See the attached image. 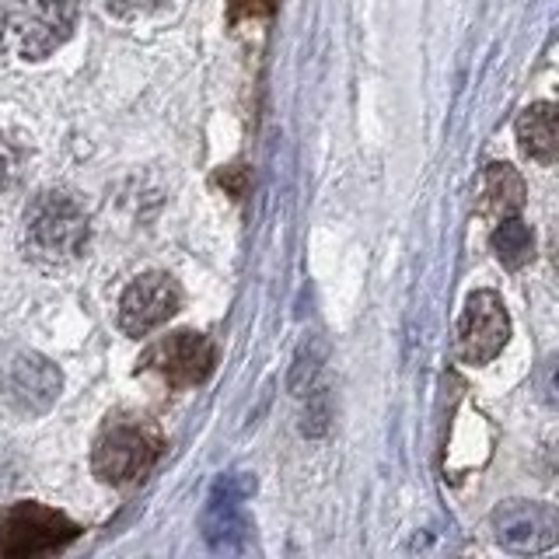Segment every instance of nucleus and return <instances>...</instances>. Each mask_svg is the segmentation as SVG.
Segmentation results:
<instances>
[{
    "label": "nucleus",
    "instance_id": "nucleus-1",
    "mask_svg": "<svg viewBox=\"0 0 559 559\" xmlns=\"http://www.w3.org/2000/svg\"><path fill=\"white\" fill-rule=\"evenodd\" d=\"M162 451H165V437L151 416L122 413L102 427L92 448V468L109 486H133L154 468Z\"/></svg>",
    "mask_w": 559,
    "mask_h": 559
},
{
    "label": "nucleus",
    "instance_id": "nucleus-2",
    "mask_svg": "<svg viewBox=\"0 0 559 559\" xmlns=\"http://www.w3.org/2000/svg\"><path fill=\"white\" fill-rule=\"evenodd\" d=\"M87 214L81 200L67 189H46L32 200L25 214V249L32 259L63 266L87 245Z\"/></svg>",
    "mask_w": 559,
    "mask_h": 559
},
{
    "label": "nucleus",
    "instance_id": "nucleus-3",
    "mask_svg": "<svg viewBox=\"0 0 559 559\" xmlns=\"http://www.w3.org/2000/svg\"><path fill=\"white\" fill-rule=\"evenodd\" d=\"M78 25L74 0H0V35L22 60H46Z\"/></svg>",
    "mask_w": 559,
    "mask_h": 559
},
{
    "label": "nucleus",
    "instance_id": "nucleus-4",
    "mask_svg": "<svg viewBox=\"0 0 559 559\" xmlns=\"http://www.w3.org/2000/svg\"><path fill=\"white\" fill-rule=\"evenodd\" d=\"M78 535H81L78 524L46 503L22 500L0 514V556L8 559L60 552Z\"/></svg>",
    "mask_w": 559,
    "mask_h": 559
},
{
    "label": "nucleus",
    "instance_id": "nucleus-5",
    "mask_svg": "<svg viewBox=\"0 0 559 559\" xmlns=\"http://www.w3.org/2000/svg\"><path fill=\"white\" fill-rule=\"evenodd\" d=\"M140 364L154 371L157 378H165L171 389H192V384H203L217 364V349L200 332H171V336L157 340Z\"/></svg>",
    "mask_w": 559,
    "mask_h": 559
},
{
    "label": "nucleus",
    "instance_id": "nucleus-6",
    "mask_svg": "<svg viewBox=\"0 0 559 559\" xmlns=\"http://www.w3.org/2000/svg\"><path fill=\"white\" fill-rule=\"evenodd\" d=\"M507 336H511V319H507L503 301L493 290H476L465 301V311L459 319L454 354L465 364H486L507 346Z\"/></svg>",
    "mask_w": 559,
    "mask_h": 559
},
{
    "label": "nucleus",
    "instance_id": "nucleus-7",
    "mask_svg": "<svg viewBox=\"0 0 559 559\" xmlns=\"http://www.w3.org/2000/svg\"><path fill=\"white\" fill-rule=\"evenodd\" d=\"M179 301H182V294L168 273H144L122 290L116 322L127 336L140 340V336H147V332H154L157 325H165L171 314L179 311Z\"/></svg>",
    "mask_w": 559,
    "mask_h": 559
},
{
    "label": "nucleus",
    "instance_id": "nucleus-8",
    "mask_svg": "<svg viewBox=\"0 0 559 559\" xmlns=\"http://www.w3.org/2000/svg\"><path fill=\"white\" fill-rule=\"evenodd\" d=\"M489 524L500 546L511 552H546L559 542V511L549 503L507 500L493 511Z\"/></svg>",
    "mask_w": 559,
    "mask_h": 559
},
{
    "label": "nucleus",
    "instance_id": "nucleus-9",
    "mask_svg": "<svg viewBox=\"0 0 559 559\" xmlns=\"http://www.w3.org/2000/svg\"><path fill=\"white\" fill-rule=\"evenodd\" d=\"M63 392V374L43 354H17L4 371V399L17 413L39 416Z\"/></svg>",
    "mask_w": 559,
    "mask_h": 559
},
{
    "label": "nucleus",
    "instance_id": "nucleus-10",
    "mask_svg": "<svg viewBox=\"0 0 559 559\" xmlns=\"http://www.w3.org/2000/svg\"><path fill=\"white\" fill-rule=\"evenodd\" d=\"M524 192L528 189H524V179L518 168H511L507 162L486 165L476 182V210L483 217L503 221V217L521 214L524 210Z\"/></svg>",
    "mask_w": 559,
    "mask_h": 559
},
{
    "label": "nucleus",
    "instance_id": "nucleus-11",
    "mask_svg": "<svg viewBox=\"0 0 559 559\" xmlns=\"http://www.w3.org/2000/svg\"><path fill=\"white\" fill-rule=\"evenodd\" d=\"M521 151L542 165L559 162V102H538L518 119Z\"/></svg>",
    "mask_w": 559,
    "mask_h": 559
},
{
    "label": "nucleus",
    "instance_id": "nucleus-12",
    "mask_svg": "<svg viewBox=\"0 0 559 559\" xmlns=\"http://www.w3.org/2000/svg\"><path fill=\"white\" fill-rule=\"evenodd\" d=\"M493 252L507 270H521L535 259V235L532 227L521 221V214H511L497 221L493 227Z\"/></svg>",
    "mask_w": 559,
    "mask_h": 559
},
{
    "label": "nucleus",
    "instance_id": "nucleus-13",
    "mask_svg": "<svg viewBox=\"0 0 559 559\" xmlns=\"http://www.w3.org/2000/svg\"><path fill=\"white\" fill-rule=\"evenodd\" d=\"M22 171H25V151L0 130V197L22 182Z\"/></svg>",
    "mask_w": 559,
    "mask_h": 559
},
{
    "label": "nucleus",
    "instance_id": "nucleus-14",
    "mask_svg": "<svg viewBox=\"0 0 559 559\" xmlns=\"http://www.w3.org/2000/svg\"><path fill=\"white\" fill-rule=\"evenodd\" d=\"M538 395L549 402V406H559V349L538 367Z\"/></svg>",
    "mask_w": 559,
    "mask_h": 559
},
{
    "label": "nucleus",
    "instance_id": "nucleus-15",
    "mask_svg": "<svg viewBox=\"0 0 559 559\" xmlns=\"http://www.w3.org/2000/svg\"><path fill=\"white\" fill-rule=\"evenodd\" d=\"M276 0H231V17L241 22V17H266L273 14Z\"/></svg>",
    "mask_w": 559,
    "mask_h": 559
},
{
    "label": "nucleus",
    "instance_id": "nucleus-16",
    "mask_svg": "<svg viewBox=\"0 0 559 559\" xmlns=\"http://www.w3.org/2000/svg\"><path fill=\"white\" fill-rule=\"evenodd\" d=\"M151 4H154V0H109L112 14H122V17H130V14L147 11Z\"/></svg>",
    "mask_w": 559,
    "mask_h": 559
}]
</instances>
